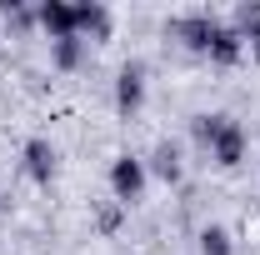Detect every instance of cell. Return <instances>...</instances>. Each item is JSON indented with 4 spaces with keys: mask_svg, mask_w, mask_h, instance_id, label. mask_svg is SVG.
Wrapping results in <instances>:
<instances>
[{
    "mask_svg": "<svg viewBox=\"0 0 260 255\" xmlns=\"http://www.w3.org/2000/svg\"><path fill=\"white\" fill-rule=\"evenodd\" d=\"M110 190H115V200H120V205L140 200V190H145V160L120 155L115 165H110Z\"/></svg>",
    "mask_w": 260,
    "mask_h": 255,
    "instance_id": "obj_1",
    "label": "cell"
},
{
    "mask_svg": "<svg viewBox=\"0 0 260 255\" xmlns=\"http://www.w3.org/2000/svg\"><path fill=\"white\" fill-rule=\"evenodd\" d=\"M25 170H30L40 185H50V175H55V145L35 135L30 145H25Z\"/></svg>",
    "mask_w": 260,
    "mask_h": 255,
    "instance_id": "obj_2",
    "label": "cell"
},
{
    "mask_svg": "<svg viewBox=\"0 0 260 255\" xmlns=\"http://www.w3.org/2000/svg\"><path fill=\"white\" fill-rule=\"evenodd\" d=\"M145 100V80H140V70H120V110H135Z\"/></svg>",
    "mask_w": 260,
    "mask_h": 255,
    "instance_id": "obj_3",
    "label": "cell"
},
{
    "mask_svg": "<svg viewBox=\"0 0 260 255\" xmlns=\"http://www.w3.org/2000/svg\"><path fill=\"white\" fill-rule=\"evenodd\" d=\"M200 255H230V230L225 225H205L200 230Z\"/></svg>",
    "mask_w": 260,
    "mask_h": 255,
    "instance_id": "obj_4",
    "label": "cell"
},
{
    "mask_svg": "<svg viewBox=\"0 0 260 255\" xmlns=\"http://www.w3.org/2000/svg\"><path fill=\"white\" fill-rule=\"evenodd\" d=\"M155 175L180 180V160H175V150H170V145H160V150H155Z\"/></svg>",
    "mask_w": 260,
    "mask_h": 255,
    "instance_id": "obj_5",
    "label": "cell"
},
{
    "mask_svg": "<svg viewBox=\"0 0 260 255\" xmlns=\"http://www.w3.org/2000/svg\"><path fill=\"white\" fill-rule=\"evenodd\" d=\"M60 65H75V40H60Z\"/></svg>",
    "mask_w": 260,
    "mask_h": 255,
    "instance_id": "obj_6",
    "label": "cell"
},
{
    "mask_svg": "<svg viewBox=\"0 0 260 255\" xmlns=\"http://www.w3.org/2000/svg\"><path fill=\"white\" fill-rule=\"evenodd\" d=\"M250 45H255V55H260V35H255V40H250Z\"/></svg>",
    "mask_w": 260,
    "mask_h": 255,
    "instance_id": "obj_7",
    "label": "cell"
}]
</instances>
